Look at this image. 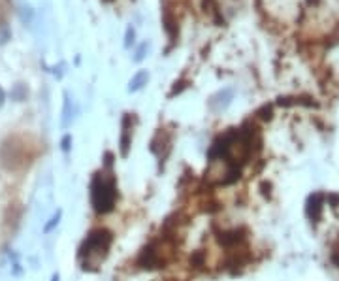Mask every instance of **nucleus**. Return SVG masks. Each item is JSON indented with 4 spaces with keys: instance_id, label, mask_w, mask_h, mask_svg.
Segmentation results:
<instances>
[{
    "instance_id": "obj_8",
    "label": "nucleus",
    "mask_w": 339,
    "mask_h": 281,
    "mask_svg": "<svg viewBox=\"0 0 339 281\" xmlns=\"http://www.w3.org/2000/svg\"><path fill=\"white\" fill-rule=\"evenodd\" d=\"M147 81H149V72L147 70H140V72H136L132 76V80L128 83V91L130 93H136V91H140L147 85Z\"/></svg>"
},
{
    "instance_id": "obj_12",
    "label": "nucleus",
    "mask_w": 339,
    "mask_h": 281,
    "mask_svg": "<svg viewBox=\"0 0 339 281\" xmlns=\"http://www.w3.org/2000/svg\"><path fill=\"white\" fill-rule=\"evenodd\" d=\"M134 38H136V30H134L132 27H128L127 32H125V47H127V49H130V47H132Z\"/></svg>"
},
{
    "instance_id": "obj_9",
    "label": "nucleus",
    "mask_w": 339,
    "mask_h": 281,
    "mask_svg": "<svg viewBox=\"0 0 339 281\" xmlns=\"http://www.w3.org/2000/svg\"><path fill=\"white\" fill-rule=\"evenodd\" d=\"M73 119V104L70 100V94L64 93V108H62V127L66 128Z\"/></svg>"
},
{
    "instance_id": "obj_10",
    "label": "nucleus",
    "mask_w": 339,
    "mask_h": 281,
    "mask_svg": "<svg viewBox=\"0 0 339 281\" xmlns=\"http://www.w3.org/2000/svg\"><path fill=\"white\" fill-rule=\"evenodd\" d=\"M60 217H62V209H57V212H55L53 215H51V219H49V223H47L46 227H44V232H51V230H53L55 227H57V225H59L60 223Z\"/></svg>"
},
{
    "instance_id": "obj_6",
    "label": "nucleus",
    "mask_w": 339,
    "mask_h": 281,
    "mask_svg": "<svg viewBox=\"0 0 339 281\" xmlns=\"http://www.w3.org/2000/svg\"><path fill=\"white\" fill-rule=\"evenodd\" d=\"M234 98V91L232 89H222L217 94H213L211 100H209V108L213 112H222L226 108L230 106V102Z\"/></svg>"
},
{
    "instance_id": "obj_5",
    "label": "nucleus",
    "mask_w": 339,
    "mask_h": 281,
    "mask_svg": "<svg viewBox=\"0 0 339 281\" xmlns=\"http://www.w3.org/2000/svg\"><path fill=\"white\" fill-rule=\"evenodd\" d=\"M322 206H324V196L320 193H315L307 198V206H306V214L311 221H319L320 215H322Z\"/></svg>"
},
{
    "instance_id": "obj_14",
    "label": "nucleus",
    "mask_w": 339,
    "mask_h": 281,
    "mask_svg": "<svg viewBox=\"0 0 339 281\" xmlns=\"http://www.w3.org/2000/svg\"><path fill=\"white\" fill-rule=\"evenodd\" d=\"M70 144H72V136H70V134H66V136L62 138V142H60L62 151H70Z\"/></svg>"
},
{
    "instance_id": "obj_15",
    "label": "nucleus",
    "mask_w": 339,
    "mask_h": 281,
    "mask_svg": "<svg viewBox=\"0 0 339 281\" xmlns=\"http://www.w3.org/2000/svg\"><path fill=\"white\" fill-rule=\"evenodd\" d=\"M332 262L335 264V266H339V243L333 248V251H332Z\"/></svg>"
},
{
    "instance_id": "obj_13",
    "label": "nucleus",
    "mask_w": 339,
    "mask_h": 281,
    "mask_svg": "<svg viewBox=\"0 0 339 281\" xmlns=\"http://www.w3.org/2000/svg\"><path fill=\"white\" fill-rule=\"evenodd\" d=\"M10 40V30H8V27H0V44H6V42Z\"/></svg>"
},
{
    "instance_id": "obj_7",
    "label": "nucleus",
    "mask_w": 339,
    "mask_h": 281,
    "mask_svg": "<svg viewBox=\"0 0 339 281\" xmlns=\"http://www.w3.org/2000/svg\"><path fill=\"white\" fill-rule=\"evenodd\" d=\"M130 146H132V125H130V115H125L123 130H121V157H128Z\"/></svg>"
},
{
    "instance_id": "obj_2",
    "label": "nucleus",
    "mask_w": 339,
    "mask_h": 281,
    "mask_svg": "<svg viewBox=\"0 0 339 281\" xmlns=\"http://www.w3.org/2000/svg\"><path fill=\"white\" fill-rule=\"evenodd\" d=\"M117 181L109 170H100L91 180V204L96 214H109L117 204Z\"/></svg>"
},
{
    "instance_id": "obj_1",
    "label": "nucleus",
    "mask_w": 339,
    "mask_h": 281,
    "mask_svg": "<svg viewBox=\"0 0 339 281\" xmlns=\"http://www.w3.org/2000/svg\"><path fill=\"white\" fill-rule=\"evenodd\" d=\"M113 234L107 228H94L83 240L80 248V262L85 272H96L102 262L106 261L109 248H111Z\"/></svg>"
},
{
    "instance_id": "obj_4",
    "label": "nucleus",
    "mask_w": 339,
    "mask_h": 281,
    "mask_svg": "<svg viewBox=\"0 0 339 281\" xmlns=\"http://www.w3.org/2000/svg\"><path fill=\"white\" fill-rule=\"evenodd\" d=\"M240 178V168L230 164L224 159L209 161V168L206 172V181L211 185H228Z\"/></svg>"
},
{
    "instance_id": "obj_16",
    "label": "nucleus",
    "mask_w": 339,
    "mask_h": 281,
    "mask_svg": "<svg viewBox=\"0 0 339 281\" xmlns=\"http://www.w3.org/2000/svg\"><path fill=\"white\" fill-rule=\"evenodd\" d=\"M4 102H6V93H4V89L0 87V108L4 106Z\"/></svg>"
},
{
    "instance_id": "obj_11",
    "label": "nucleus",
    "mask_w": 339,
    "mask_h": 281,
    "mask_svg": "<svg viewBox=\"0 0 339 281\" xmlns=\"http://www.w3.org/2000/svg\"><path fill=\"white\" fill-rule=\"evenodd\" d=\"M147 51H149V42H143V44H141V46L136 49V57H134V60H136V62L143 60V59H145Z\"/></svg>"
},
{
    "instance_id": "obj_3",
    "label": "nucleus",
    "mask_w": 339,
    "mask_h": 281,
    "mask_svg": "<svg viewBox=\"0 0 339 281\" xmlns=\"http://www.w3.org/2000/svg\"><path fill=\"white\" fill-rule=\"evenodd\" d=\"M34 151L23 136H10L0 146V162L6 170H23L30 164Z\"/></svg>"
},
{
    "instance_id": "obj_17",
    "label": "nucleus",
    "mask_w": 339,
    "mask_h": 281,
    "mask_svg": "<svg viewBox=\"0 0 339 281\" xmlns=\"http://www.w3.org/2000/svg\"><path fill=\"white\" fill-rule=\"evenodd\" d=\"M51 281H60V275L59 274H53V275H51Z\"/></svg>"
}]
</instances>
